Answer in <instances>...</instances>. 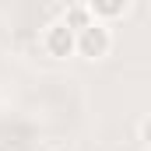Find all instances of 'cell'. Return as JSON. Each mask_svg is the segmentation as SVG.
<instances>
[{"mask_svg": "<svg viewBox=\"0 0 151 151\" xmlns=\"http://www.w3.org/2000/svg\"><path fill=\"white\" fill-rule=\"evenodd\" d=\"M42 42H46V53H49V56H70V53H74V32H70L63 21L49 25Z\"/></svg>", "mask_w": 151, "mask_h": 151, "instance_id": "cell-2", "label": "cell"}, {"mask_svg": "<svg viewBox=\"0 0 151 151\" xmlns=\"http://www.w3.org/2000/svg\"><path fill=\"white\" fill-rule=\"evenodd\" d=\"M74 49L88 60H102L109 49H113V35L102 21H88L81 32H74Z\"/></svg>", "mask_w": 151, "mask_h": 151, "instance_id": "cell-1", "label": "cell"}, {"mask_svg": "<svg viewBox=\"0 0 151 151\" xmlns=\"http://www.w3.org/2000/svg\"><path fill=\"white\" fill-rule=\"evenodd\" d=\"M84 11H88V18H91V21H102V18H119V14H127V0H91Z\"/></svg>", "mask_w": 151, "mask_h": 151, "instance_id": "cell-3", "label": "cell"}]
</instances>
